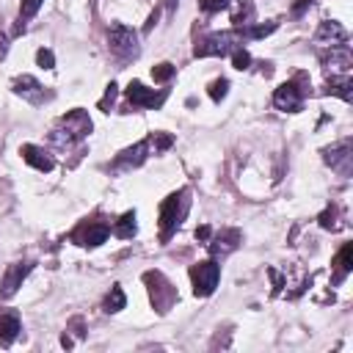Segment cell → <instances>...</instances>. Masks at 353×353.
I'll return each mask as SVG.
<instances>
[{"label": "cell", "mask_w": 353, "mask_h": 353, "mask_svg": "<svg viewBox=\"0 0 353 353\" xmlns=\"http://www.w3.org/2000/svg\"><path fill=\"white\" fill-rule=\"evenodd\" d=\"M237 47H243V36L240 33H210L204 39L196 41L193 55L196 58H207V55H232Z\"/></svg>", "instance_id": "4"}, {"label": "cell", "mask_w": 353, "mask_h": 353, "mask_svg": "<svg viewBox=\"0 0 353 353\" xmlns=\"http://www.w3.org/2000/svg\"><path fill=\"white\" fill-rule=\"evenodd\" d=\"M334 265H336V276H334V281H342V279L350 273V268H353V243H345V245L339 248Z\"/></svg>", "instance_id": "17"}, {"label": "cell", "mask_w": 353, "mask_h": 353, "mask_svg": "<svg viewBox=\"0 0 353 353\" xmlns=\"http://www.w3.org/2000/svg\"><path fill=\"white\" fill-rule=\"evenodd\" d=\"M226 91H229V80H226V77L210 83V99H212V102H221V99L226 97Z\"/></svg>", "instance_id": "23"}, {"label": "cell", "mask_w": 353, "mask_h": 353, "mask_svg": "<svg viewBox=\"0 0 353 353\" xmlns=\"http://www.w3.org/2000/svg\"><path fill=\"white\" fill-rule=\"evenodd\" d=\"M276 30V22H268V25H256V28H251L245 36L248 39H265V36H270Z\"/></svg>", "instance_id": "25"}, {"label": "cell", "mask_w": 353, "mask_h": 353, "mask_svg": "<svg viewBox=\"0 0 353 353\" xmlns=\"http://www.w3.org/2000/svg\"><path fill=\"white\" fill-rule=\"evenodd\" d=\"M163 3H165V8H168V14H174V11H176V3H179V0H163Z\"/></svg>", "instance_id": "32"}, {"label": "cell", "mask_w": 353, "mask_h": 353, "mask_svg": "<svg viewBox=\"0 0 353 353\" xmlns=\"http://www.w3.org/2000/svg\"><path fill=\"white\" fill-rule=\"evenodd\" d=\"M135 229H138V223H135V212H132V210H127V212L116 221L113 234H116V237H121V240H130V237L135 234Z\"/></svg>", "instance_id": "18"}, {"label": "cell", "mask_w": 353, "mask_h": 353, "mask_svg": "<svg viewBox=\"0 0 353 353\" xmlns=\"http://www.w3.org/2000/svg\"><path fill=\"white\" fill-rule=\"evenodd\" d=\"M127 99L132 108H160L165 102V91H154V88H146L143 83L132 80L127 85Z\"/></svg>", "instance_id": "7"}, {"label": "cell", "mask_w": 353, "mask_h": 353, "mask_svg": "<svg viewBox=\"0 0 353 353\" xmlns=\"http://www.w3.org/2000/svg\"><path fill=\"white\" fill-rule=\"evenodd\" d=\"M188 190H179V193H171L163 204H160V240L165 243L174 232H176V226L182 223V218H185V212H188Z\"/></svg>", "instance_id": "2"}, {"label": "cell", "mask_w": 353, "mask_h": 353, "mask_svg": "<svg viewBox=\"0 0 353 353\" xmlns=\"http://www.w3.org/2000/svg\"><path fill=\"white\" fill-rule=\"evenodd\" d=\"M124 303H127V298H124V290L116 284V287H110V295L105 298V312H121L124 309Z\"/></svg>", "instance_id": "21"}, {"label": "cell", "mask_w": 353, "mask_h": 353, "mask_svg": "<svg viewBox=\"0 0 353 353\" xmlns=\"http://www.w3.org/2000/svg\"><path fill=\"white\" fill-rule=\"evenodd\" d=\"M226 6H229V0H201V8H204L207 14H215V11L226 8Z\"/></svg>", "instance_id": "27"}, {"label": "cell", "mask_w": 353, "mask_h": 353, "mask_svg": "<svg viewBox=\"0 0 353 353\" xmlns=\"http://www.w3.org/2000/svg\"><path fill=\"white\" fill-rule=\"evenodd\" d=\"M22 325H19V314L17 312H0V345L8 347L17 336H19Z\"/></svg>", "instance_id": "16"}, {"label": "cell", "mask_w": 353, "mask_h": 353, "mask_svg": "<svg viewBox=\"0 0 353 353\" xmlns=\"http://www.w3.org/2000/svg\"><path fill=\"white\" fill-rule=\"evenodd\" d=\"M41 3L44 0H22V6H19V30L39 14V8H41Z\"/></svg>", "instance_id": "20"}, {"label": "cell", "mask_w": 353, "mask_h": 353, "mask_svg": "<svg viewBox=\"0 0 353 353\" xmlns=\"http://www.w3.org/2000/svg\"><path fill=\"white\" fill-rule=\"evenodd\" d=\"M196 237H199V240H207V237H210V226H199V229H196Z\"/></svg>", "instance_id": "31"}, {"label": "cell", "mask_w": 353, "mask_h": 353, "mask_svg": "<svg viewBox=\"0 0 353 353\" xmlns=\"http://www.w3.org/2000/svg\"><path fill=\"white\" fill-rule=\"evenodd\" d=\"M237 245H240V232H237V229H221V232L207 243V248H210L212 256H226V254H232Z\"/></svg>", "instance_id": "12"}, {"label": "cell", "mask_w": 353, "mask_h": 353, "mask_svg": "<svg viewBox=\"0 0 353 353\" xmlns=\"http://www.w3.org/2000/svg\"><path fill=\"white\" fill-rule=\"evenodd\" d=\"M108 44H110V52L121 61H135L141 55V41H138V33L121 22H113L108 28Z\"/></svg>", "instance_id": "3"}, {"label": "cell", "mask_w": 353, "mask_h": 353, "mask_svg": "<svg viewBox=\"0 0 353 353\" xmlns=\"http://www.w3.org/2000/svg\"><path fill=\"white\" fill-rule=\"evenodd\" d=\"M108 234H110V229H108L105 223H88V226H80V229L74 232V240H77L80 245L97 248V245H102V243L108 240Z\"/></svg>", "instance_id": "13"}, {"label": "cell", "mask_w": 353, "mask_h": 353, "mask_svg": "<svg viewBox=\"0 0 353 353\" xmlns=\"http://www.w3.org/2000/svg\"><path fill=\"white\" fill-rule=\"evenodd\" d=\"M152 77H154V83H168L171 77H174V63H157L154 69H152Z\"/></svg>", "instance_id": "22"}, {"label": "cell", "mask_w": 353, "mask_h": 353, "mask_svg": "<svg viewBox=\"0 0 353 353\" xmlns=\"http://www.w3.org/2000/svg\"><path fill=\"white\" fill-rule=\"evenodd\" d=\"M88 132H91V119H88V113H85L83 108H74V110H69L66 116L58 119V124H55L52 132H50V141H52L58 149H69L72 143L83 141Z\"/></svg>", "instance_id": "1"}, {"label": "cell", "mask_w": 353, "mask_h": 353, "mask_svg": "<svg viewBox=\"0 0 353 353\" xmlns=\"http://www.w3.org/2000/svg\"><path fill=\"white\" fill-rule=\"evenodd\" d=\"M218 279H221V265L215 259H204V262H196L190 268V281H193V295L196 298H207L215 292L218 287Z\"/></svg>", "instance_id": "5"}, {"label": "cell", "mask_w": 353, "mask_h": 353, "mask_svg": "<svg viewBox=\"0 0 353 353\" xmlns=\"http://www.w3.org/2000/svg\"><path fill=\"white\" fill-rule=\"evenodd\" d=\"M113 99H116V83H110V85H108V94L102 97V102H99V108L105 110V108H108V105H110Z\"/></svg>", "instance_id": "29"}, {"label": "cell", "mask_w": 353, "mask_h": 353, "mask_svg": "<svg viewBox=\"0 0 353 353\" xmlns=\"http://www.w3.org/2000/svg\"><path fill=\"white\" fill-rule=\"evenodd\" d=\"M149 152H152V141H149V138L138 141L135 146H130V149L119 152V157L113 160V171H130V168L141 165V163L146 160V154H149Z\"/></svg>", "instance_id": "8"}, {"label": "cell", "mask_w": 353, "mask_h": 353, "mask_svg": "<svg viewBox=\"0 0 353 353\" xmlns=\"http://www.w3.org/2000/svg\"><path fill=\"white\" fill-rule=\"evenodd\" d=\"M350 85H353V83H350V77H347V74H342V77H336V74H334V77H331L328 91H331V94H339L345 102H350V97H353V94H350Z\"/></svg>", "instance_id": "19"}, {"label": "cell", "mask_w": 353, "mask_h": 353, "mask_svg": "<svg viewBox=\"0 0 353 353\" xmlns=\"http://www.w3.org/2000/svg\"><path fill=\"white\" fill-rule=\"evenodd\" d=\"M334 218H336V210L331 207V210H325V212L320 215V226H323V229H334V226H336Z\"/></svg>", "instance_id": "28"}, {"label": "cell", "mask_w": 353, "mask_h": 353, "mask_svg": "<svg viewBox=\"0 0 353 353\" xmlns=\"http://www.w3.org/2000/svg\"><path fill=\"white\" fill-rule=\"evenodd\" d=\"M323 154H325V163H328L334 171H339L342 176H350V163H353L350 141H342V143H336V146L325 149Z\"/></svg>", "instance_id": "9"}, {"label": "cell", "mask_w": 353, "mask_h": 353, "mask_svg": "<svg viewBox=\"0 0 353 353\" xmlns=\"http://www.w3.org/2000/svg\"><path fill=\"white\" fill-rule=\"evenodd\" d=\"M11 85H14V94H17V97H22V99H28L30 105H41V102L47 99V94H44V85H41L36 77H30V74H22V77H17Z\"/></svg>", "instance_id": "10"}, {"label": "cell", "mask_w": 353, "mask_h": 353, "mask_svg": "<svg viewBox=\"0 0 353 353\" xmlns=\"http://www.w3.org/2000/svg\"><path fill=\"white\" fill-rule=\"evenodd\" d=\"M309 6H312V0H298V3L292 6V14H295V17H301V14H303Z\"/></svg>", "instance_id": "30"}, {"label": "cell", "mask_w": 353, "mask_h": 353, "mask_svg": "<svg viewBox=\"0 0 353 353\" xmlns=\"http://www.w3.org/2000/svg\"><path fill=\"white\" fill-rule=\"evenodd\" d=\"M314 41H317V44H328V47L345 44V41H347V30H345L339 22H328V19H325V22H320Z\"/></svg>", "instance_id": "15"}, {"label": "cell", "mask_w": 353, "mask_h": 353, "mask_svg": "<svg viewBox=\"0 0 353 353\" xmlns=\"http://www.w3.org/2000/svg\"><path fill=\"white\" fill-rule=\"evenodd\" d=\"M19 154H22V160H25L28 165H33L36 171H52V168H55V160H52L41 146L25 143V146L19 149Z\"/></svg>", "instance_id": "14"}, {"label": "cell", "mask_w": 353, "mask_h": 353, "mask_svg": "<svg viewBox=\"0 0 353 353\" xmlns=\"http://www.w3.org/2000/svg\"><path fill=\"white\" fill-rule=\"evenodd\" d=\"M33 270V262H14V265H8V270H6V276H3V290H0V295L3 298H11L19 287H22V281H25V276Z\"/></svg>", "instance_id": "11"}, {"label": "cell", "mask_w": 353, "mask_h": 353, "mask_svg": "<svg viewBox=\"0 0 353 353\" xmlns=\"http://www.w3.org/2000/svg\"><path fill=\"white\" fill-rule=\"evenodd\" d=\"M273 105L284 113H298L303 108V88L290 80V83H281L276 91H273Z\"/></svg>", "instance_id": "6"}, {"label": "cell", "mask_w": 353, "mask_h": 353, "mask_svg": "<svg viewBox=\"0 0 353 353\" xmlns=\"http://www.w3.org/2000/svg\"><path fill=\"white\" fill-rule=\"evenodd\" d=\"M232 63H234V69H240V72H243V69H248V66H251V55H248L243 47H237V50L232 52Z\"/></svg>", "instance_id": "24"}, {"label": "cell", "mask_w": 353, "mask_h": 353, "mask_svg": "<svg viewBox=\"0 0 353 353\" xmlns=\"http://www.w3.org/2000/svg\"><path fill=\"white\" fill-rule=\"evenodd\" d=\"M36 63H39L41 69H52V66H55V55H52V50H44V47H41V50L36 52Z\"/></svg>", "instance_id": "26"}]
</instances>
